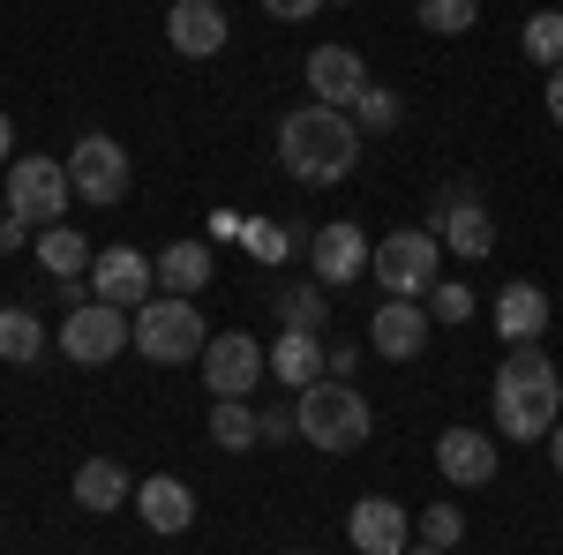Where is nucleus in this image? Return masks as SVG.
Returning <instances> with one entry per match:
<instances>
[{"instance_id":"obj_1","label":"nucleus","mask_w":563,"mask_h":555,"mask_svg":"<svg viewBox=\"0 0 563 555\" xmlns=\"http://www.w3.org/2000/svg\"><path fill=\"white\" fill-rule=\"evenodd\" d=\"M488 406H496V428H504L511 443H541V435L563 421V376H556V360L541 353V338H526V345L504 353Z\"/></svg>"},{"instance_id":"obj_2","label":"nucleus","mask_w":563,"mask_h":555,"mask_svg":"<svg viewBox=\"0 0 563 555\" xmlns=\"http://www.w3.org/2000/svg\"><path fill=\"white\" fill-rule=\"evenodd\" d=\"M353 158H361V129L339 106H294L278 121V166L294 173L301 188H339L353 173Z\"/></svg>"},{"instance_id":"obj_3","label":"nucleus","mask_w":563,"mask_h":555,"mask_svg":"<svg viewBox=\"0 0 563 555\" xmlns=\"http://www.w3.org/2000/svg\"><path fill=\"white\" fill-rule=\"evenodd\" d=\"M294 413H301V443H316L323 458H346L361 451L368 435H376V413H368V398L339 376H323V384L294 390Z\"/></svg>"},{"instance_id":"obj_4","label":"nucleus","mask_w":563,"mask_h":555,"mask_svg":"<svg viewBox=\"0 0 563 555\" xmlns=\"http://www.w3.org/2000/svg\"><path fill=\"white\" fill-rule=\"evenodd\" d=\"M129 331H135V353L143 360H158V368H180V360H203V345H211V331H203V308L196 300H174V293H158V300H143L129 315Z\"/></svg>"},{"instance_id":"obj_5","label":"nucleus","mask_w":563,"mask_h":555,"mask_svg":"<svg viewBox=\"0 0 563 555\" xmlns=\"http://www.w3.org/2000/svg\"><path fill=\"white\" fill-rule=\"evenodd\" d=\"M435 270H443V241L429 225H406V233H384L376 256H368V278L384 286V300H429Z\"/></svg>"},{"instance_id":"obj_6","label":"nucleus","mask_w":563,"mask_h":555,"mask_svg":"<svg viewBox=\"0 0 563 555\" xmlns=\"http://www.w3.org/2000/svg\"><path fill=\"white\" fill-rule=\"evenodd\" d=\"M8 211L31 218V225H60L68 203H76V180H68V158H38V151H23L15 166H8Z\"/></svg>"},{"instance_id":"obj_7","label":"nucleus","mask_w":563,"mask_h":555,"mask_svg":"<svg viewBox=\"0 0 563 555\" xmlns=\"http://www.w3.org/2000/svg\"><path fill=\"white\" fill-rule=\"evenodd\" d=\"M263 376H271V345L249 338V331H211V345H203V384H211V398H256Z\"/></svg>"},{"instance_id":"obj_8","label":"nucleus","mask_w":563,"mask_h":555,"mask_svg":"<svg viewBox=\"0 0 563 555\" xmlns=\"http://www.w3.org/2000/svg\"><path fill=\"white\" fill-rule=\"evenodd\" d=\"M129 308H106V300H84V308H68V323H60V353L76 360V368H106V360H121L129 353Z\"/></svg>"},{"instance_id":"obj_9","label":"nucleus","mask_w":563,"mask_h":555,"mask_svg":"<svg viewBox=\"0 0 563 555\" xmlns=\"http://www.w3.org/2000/svg\"><path fill=\"white\" fill-rule=\"evenodd\" d=\"M68 180H76V196L84 203H121L129 196V151L113 143V135H76V151H68Z\"/></svg>"},{"instance_id":"obj_10","label":"nucleus","mask_w":563,"mask_h":555,"mask_svg":"<svg viewBox=\"0 0 563 555\" xmlns=\"http://www.w3.org/2000/svg\"><path fill=\"white\" fill-rule=\"evenodd\" d=\"M151 286H158V263L143 256V248H98V256H90V293L106 300V308H143V300H158L151 293Z\"/></svg>"},{"instance_id":"obj_11","label":"nucleus","mask_w":563,"mask_h":555,"mask_svg":"<svg viewBox=\"0 0 563 555\" xmlns=\"http://www.w3.org/2000/svg\"><path fill=\"white\" fill-rule=\"evenodd\" d=\"M368 256H376V241L353 225V218H331L316 241H308V263H316V286H353V278H368Z\"/></svg>"},{"instance_id":"obj_12","label":"nucleus","mask_w":563,"mask_h":555,"mask_svg":"<svg viewBox=\"0 0 563 555\" xmlns=\"http://www.w3.org/2000/svg\"><path fill=\"white\" fill-rule=\"evenodd\" d=\"M429 233L459 263H481L488 248H496V225H488V211L474 203V188H443V196H435V225H429Z\"/></svg>"},{"instance_id":"obj_13","label":"nucleus","mask_w":563,"mask_h":555,"mask_svg":"<svg viewBox=\"0 0 563 555\" xmlns=\"http://www.w3.org/2000/svg\"><path fill=\"white\" fill-rule=\"evenodd\" d=\"M496 466H504L496 435H481V428H443V435H435V473H443L451 488H488Z\"/></svg>"},{"instance_id":"obj_14","label":"nucleus","mask_w":563,"mask_h":555,"mask_svg":"<svg viewBox=\"0 0 563 555\" xmlns=\"http://www.w3.org/2000/svg\"><path fill=\"white\" fill-rule=\"evenodd\" d=\"M346 541L361 555H406L413 548V511H398L390 496H361L346 518Z\"/></svg>"},{"instance_id":"obj_15","label":"nucleus","mask_w":563,"mask_h":555,"mask_svg":"<svg viewBox=\"0 0 563 555\" xmlns=\"http://www.w3.org/2000/svg\"><path fill=\"white\" fill-rule=\"evenodd\" d=\"M421 345H429V308L421 300H384L368 315V353L376 360H413Z\"/></svg>"},{"instance_id":"obj_16","label":"nucleus","mask_w":563,"mask_h":555,"mask_svg":"<svg viewBox=\"0 0 563 555\" xmlns=\"http://www.w3.org/2000/svg\"><path fill=\"white\" fill-rule=\"evenodd\" d=\"M308 90H316V106H339V113H353V98L368 90L361 53H353V45H316V53H308Z\"/></svg>"},{"instance_id":"obj_17","label":"nucleus","mask_w":563,"mask_h":555,"mask_svg":"<svg viewBox=\"0 0 563 555\" xmlns=\"http://www.w3.org/2000/svg\"><path fill=\"white\" fill-rule=\"evenodd\" d=\"M166 38H174L180 60H218V53H225V8H218V0H174Z\"/></svg>"},{"instance_id":"obj_18","label":"nucleus","mask_w":563,"mask_h":555,"mask_svg":"<svg viewBox=\"0 0 563 555\" xmlns=\"http://www.w3.org/2000/svg\"><path fill=\"white\" fill-rule=\"evenodd\" d=\"M135 511H143V525L151 533H188L196 525V496H188V480H174V473H151L143 488H135Z\"/></svg>"},{"instance_id":"obj_19","label":"nucleus","mask_w":563,"mask_h":555,"mask_svg":"<svg viewBox=\"0 0 563 555\" xmlns=\"http://www.w3.org/2000/svg\"><path fill=\"white\" fill-rule=\"evenodd\" d=\"M549 331V293L533 286V278H519V286H504L496 293V338L504 345H526Z\"/></svg>"},{"instance_id":"obj_20","label":"nucleus","mask_w":563,"mask_h":555,"mask_svg":"<svg viewBox=\"0 0 563 555\" xmlns=\"http://www.w3.org/2000/svg\"><path fill=\"white\" fill-rule=\"evenodd\" d=\"M271 376L286 390L323 384V331H278V338H271Z\"/></svg>"},{"instance_id":"obj_21","label":"nucleus","mask_w":563,"mask_h":555,"mask_svg":"<svg viewBox=\"0 0 563 555\" xmlns=\"http://www.w3.org/2000/svg\"><path fill=\"white\" fill-rule=\"evenodd\" d=\"M76 503H84V511H121V503H135V480L129 473H121V458H84V466H76Z\"/></svg>"},{"instance_id":"obj_22","label":"nucleus","mask_w":563,"mask_h":555,"mask_svg":"<svg viewBox=\"0 0 563 555\" xmlns=\"http://www.w3.org/2000/svg\"><path fill=\"white\" fill-rule=\"evenodd\" d=\"M211 270H218V263H211L203 241H174V248L158 256V286H166L174 300H196L203 286H211Z\"/></svg>"},{"instance_id":"obj_23","label":"nucleus","mask_w":563,"mask_h":555,"mask_svg":"<svg viewBox=\"0 0 563 555\" xmlns=\"http://www.w3.org/2000/svg\"><path fill=\"white\" fill-rule=\"evenodd\" d=\"M211 443L218 451H256L263 443V413L249 398H211Z\"/></svg>"},{"instance_id":"obj_24","label":"nucleus","mask_w":563,"mask_h":555,"mask_svg":"<svg viewBox=\"0 0 563 555\" xmlns=\"http://www.w3.org/2000/svg\"><path fill=\"white\" fill-rule=\"evenodd\" d=\"M38 263L53 270V278H84V270H90V241L60 218V225H45V233H38Z\"/></svg>"},{"instance_id":"obj_25","label":"nucleus","mask_w":563,"mask_h":555,"mask_svg":"<svg viewBox=\"0 0 563 555\" xmlns=\"http://www.w3.org/2000/svg\"><path fill=\"white\" fill-rule=\"evenodd\" d=\"M38 353H45V323L31 308H0V360L8 368H31Z\"/></svg>"},{"instance_id":"obj_26","label":"nucleus","mask_w":563,"mask_h":555,"mask_svg":"<svg viewBox=\"0 0 563 555\" xmlns=\"http://www.w3.org/2000/svg\"><path fill=\"white\" fill-rule=\"evenodd\" d=\"M323 315H331V286H278V323L286 331H323Z\"/></svg>"},{"instance_id":"obj_27","label":"nucleus","mask_w":563,"mask_h":555,"mask_svg":"<svg viewBox=\"0 0 563 555\" xmlns=\"http://www.w3.org/2000/svg\"><path fill=\"white\" fill-rule=\"evenodd\" d=\"M519 45H526V60H533V68H563V8H541V15H526Z\"/></svg>"},{"instance_id":"obj_28","label":"nucleus","mask_w":563,"mask_h":555,"mask_svg":"<svg viewBox=\"0 0 563 555\" xmlns=\"http://www.w3.org/2000/svg\"><path fill=\"white\" fill-rule=\"evenodd\" d=\"M353 129H361V135H384V129H398V90L368 84L361 98H353Z\"/></svg>"},{"instance_id":"obj_29","label":"nucleus","mask_w":563,"mask_h":555,"mask_svg":"<svg viewBox=\"0 0 563 555\" xmlns=\"http://www.w3.org/2000/svg\"><path fill=\"white\" fill-rule=\"evenodd\" d=\"M459 533H466V511H451V503H429V511L413 518V541L421 548H459Z\"/></svg>"},{"instance_id":"obj_30","label":"nucleus","mask_w":563,"mask_h":555,"mask_svg":"<svg viewBox=\"0 0 563 555\" xmlns=\"http://www.w3.org/2000/svg\"><path fill=\"white\" fill-rule=\"evenodd\" d=\"M481 0H421V31H435V38H459V31H474Z\"/></svg>"},{"instance_id":"obj_31","label":"nucleus","mask_w":563,"mask_h":555,"mask_svg":"<svg viewBox=\"0 0 563 555\" xmlns=\"http://www.w3.org/2000/svg\"><path fill=\"white\" fill-rule=\"evenodd\" d=\"M421 308H429V323H466V315H474V286H459V278H435Z\"/></svg>"},{"instance_id":"obj_32","label":"nucleus","mask_w":563,"mask_h":555,"mask_svg":"<svg viewBox=\"0 0 563 555\" xmlns=\"http://www.w3.org/2000/svg\"><path fill=\"white\" fill-rule=\"evenodd\" d=\"M241 248H249L256 263H286V256H294V233L271 225V218H256V225H241Z\"/></svg>"},{"instance_id":"obj_33","label":"nucleus","mask_w":563,"mask_h":555,"mask_svg":"<svg viewBox=\"0 0 563 555\" xmlns=\"http://www.w3.org/2000/svg\"><path fill=\"white\" fill-rule=\"evenodd\" d=\"M286 435H301V413L294 406H271L263 413V443H286Z\"/></svg>"},{"instance_id":"obj_34","label":"nucleus","mask_w":563,"mask_h":555,"mask_svg":"<svg viewBox=\"0 0 563 555\" xmlns=\"http://www.w3.org/2000/svg\"><path fill=\"white\" fill-rule=\"evenodd\" d=\"M316 8H323V0H263V15H271V23H308Z\"/></svg>"},{"instance_id":"obj_35","label":"nucleus","mask_w":563,"mask_h":555,"mask_svg":"<svg viewBox=\"0 0 563 555\" xmlns=\"http://www.w3.org/2000/svg\"><path fill=\"white\" fill-rule=\"evenodd\" d=\"M323 368H331V376H339V384H346L353 368H361V345H331V353H323Z\"/></svg>"},{"instance_id":"obj_36","label":"nucleus","mask_w":563,"mask_h":555,"mask_svg":"<svg viewBox=\"0 0 563 555\" xmlns=\"http://www.w3.org/2000/svg\"><path fill=\"white\" fill-rule=\"evenodd\" d=\"M23 233H31V218H15V211L0 218V256H15V248H23Z\"/></svg>"},{"instance_id":"obj_37","label":"nucleus","mask_w":563,"mask_h":555,"mask_svg":"<svg viewBox=\"0 0 563 555\" xmlns=\"http://www.w3.org/2000/svg\"><path fill=\"white\" fill-rule=\"evenodd\" d=\"M541 98H549V121L563 129V68H549V90H541Z\"/></svg>"},{"instance_id":"obj_38","label":"nucleus","mask_w":563,"mask_h":555,"mask_svg":"<svg viewBox=\"0 0 563 555\" xmlns=\"http://www.w3.org/2000/svg\"><path fill=\"white\" fill-rule=\"evenodd\" d=\"M0 166H15V121L0 113Z\"/></svg>"},{"instance_id":"obj_39","label":"nucleus","mask_w":563,"mask_h":555,"mask_svg":"<svg viewBox=\"0 0 563 555\" xmlns=\"http://www.w3.org/2000/svg\"><path fill=\"white\" fill-rule=\"evenodd\" d=\"M549 451H556V473H563V421L549 428Z\"/></svg>"},{"instance_id":"obj_40","label":"nucleus","mask_w":563,"mask_h":555,"mask_svg":"<svg viewBox=\"0 0 563 555\" xmlns=\"http://www.w3.org/2000/svg\"><path fill=\"white\" fill-rule=\"evenodd\" d=\"M406 555H451V548H421V541H413V548H406Z\"/></svg>"},{"instance_id":"obj_41","label":"nucleus","mask_w":563,"mask_h":555,"mask_svg":"<svg viewBox=\"0 0 563 555\" xmlns=\"http://www.w3.org/2000/svg\"><path fill=\"white\" fill-rule=\"evenodd\" d=\"M0 218H8V196H0Z\"/></svg>"},{"instance_id":"obj_42","label":"nucleus","mask_w":563,"mask_h":555,"mask_svg":"<svg viewBox=\"0 0 563 555\" xmlns=\"http://www.w3.org/2000/svg\"><path fill=\"white\" fill-rule=\"evenodd\" d=\"M294 555H308V548H294Z\"/></svg>"}]
</instances>
